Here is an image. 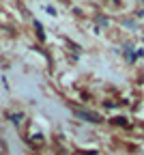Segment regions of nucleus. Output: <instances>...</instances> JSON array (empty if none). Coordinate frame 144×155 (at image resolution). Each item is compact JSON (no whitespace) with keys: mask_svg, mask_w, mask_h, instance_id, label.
Instances as JSON below:
<instances>
[{"mask_svg":"<svg viewBox=\"0 0 144 155\" xmlns=\"http://www.w3.org/2000/svg\"><path fill=\"white\" fill-rule=\"evenodd\" d=\"M34 28H37V32H39V39H45V35H43V28H41V24H39V22H34Z\"/></svg>","mask_w":144,"mask_h":155,"instance_id":"obj_1","label":"nucleus"}]
</instances>
